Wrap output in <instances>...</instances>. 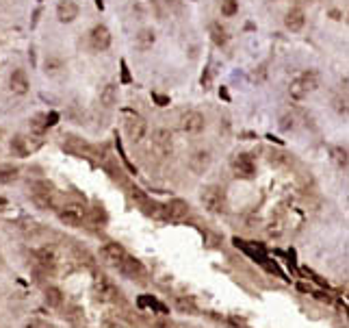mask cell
<instances>
[{
    "mask_svg": "<svg viewBox=\"0 0 349 328\" xmlns=\"http://www.w3.org/2000/svg\"><path fill=\"white\" fill-rule=\"evenodd\" d=\"M152 148L159 157H167L174 150V135L169 128H156L152 135Z\"/></svg>",
    "mask_w": 349,
    "mask_h": 328,
    "instance_id": "9",
    "label": "cell"
},
{
    "mask_svg": "<svg viewBox=\"0 0 349 328\" xmlns=\"http://www.w3.org/2000/svg\"><path fill=\"white\" fill-rule=\"evenodd\" d=\"M239 13V0H221V16L232 18Z\"/></svg>",
    "mask_w": 349,
    "mask_h": 328,
    "instance_id": "27",
    "label": "cell"
},
{
    "mask_svg": "<svg viewBox=\"0 0 349 328\" xmlns=\"http://www.w3.org/2000/svg\"><path fill=\"white\" fill-rule=\"evenodd\" d=\"M48 128H50V124H48V115L46 113H39V115H35V118L31 120V130L33 133L41 135L44 130H48Z\"/></svg>",
    "mask_w": 349,
    "mask_h": 328,
    "instance_id": "25",
    "label": "cell"
},
{
    "mask_svg": "<svg viewBox=\"0 0 349 328\" xmlns=\"http://www.w3.org/2000/svg\"><path fill=\"white\" fill-rule=\"evenodd\" d=\"M35 261H37V265L46 272H52L59 263L57 252H54L52 248H39V250L35 252Z\"/></svg>",
    "mask_w": 349,
    "mask_h": 328,
    "instance_id": "14",
    "label": "cell"
},
{
    "mask_svg": "<svg viewBox=\"0 0 349 328\" xmlns=\"http://www.w3.org/2000/svg\"><path fill=\"white\" fill-rule=\"evenodd\" d=\"M124 133L133 144H141L148 135V122L141 118V115H130V118L124 122Z\"/></svg>",
    "mask_w": 349,
    "mask_h": 328,
    "instance_id": "7",
    "label": "cell"
},
{
    "mask_svg": "<svg viewBox=\"0 0 349 328\" xmlns=\"http://www.w3.org/2000/svg\"><path fill=\"white\" fill-rule=\"evenodd\" d=\"M204 126H206V120L199 111H193V109H187L180 113V128L189 135H195V133H202Z\"/></svg>",
    "mask_w": 349,
    "mask_h": 328,
    "instance_id": "8",
    "label": "cell"
},
{
    "mask_svg": "<svg viewBox=\"0 0 349 328\" xmlns=\"http://www.w3.org/2000/svg\"><path fill=\"white\" fill-rule=\"evenodd\" d=\"M4 268V259H2V255H0V270Z\"/></svg>",
    "mask_w": 349,
    "mask_h": 328,
    "instance_id": "31",
    "label": "cell"
},
{
    "mask_svg": "<svg viewBox=\"0 0 349 328\" xmlns=\"http://www.w3.org/2000/svg\"><path fill=\"white\" fill-rule=\"evenodd\" d=\"M165 213L174 219H180L189 213V204L184 202V200H169V202L165 204Z\"/></svg>",
    "mask_w": 349,
    "mask_h": 328,
    "instance_id": "18",
    "label": "cell"
},
{
    "mask_svg": "<svg viewBox=\"0 0 349 328\" xmlns=\"http://www.w3.org/2000/svg\"><path fill=\"white\" fill-rule=\"evenodd\" d=\"M78 4L74 2V0H61V2L57 4V18L59 22H63V24H69V22H74L78 18Z\"/></svg>",
    "mask_w": 349,
    "mask_h": 328,
    "instance_id": "13",
    "label": "cell"
},
{
    "mask_svg": "<svg viewBox=\"0 0 349 328\" xmlns=\"http://www.w3.org/2000/svg\"><path fill=\"white\" fill-rule=\"evenodd\" d=\"M89 44H91V48H94L96 53L106 50L111 46V31L106 29V26H102V24L94 26L91 33H89Z\"/></svg>",
    "mask_w": 349,
    "mask_h": 328,
    "instance_id": "11",
    "label": "cell"
},
{
    "mask_svg": "<svg viewBox=\"0 0 349 328\" xmlns=\"http://www.w3.org/2000/svg\"><path fill=\"white\" fill-rule=\"evenodd\" d=\"M59 219L65 222L67 226H81L87 219V209L78 202H67L59 209Z\"/></svg>",
    "mask_w": 349,
    "mask_h": 328,
    "instance_id": "6",
    "label": "cell"
},
{
    "mask_svg": "<svg viewBox=\"0 0 349 328\" xmlns=\"http://www.w3.org/2000/svg\"><path fill=\"white\" fill-rule=\"evenodd\" d=\"M20 174L16 165H0V182H13Z\"/></svg>",
    "mask_w": 349,
    "mask_h": 328,
    "instance_id": "26",
    "label": "cell"
},
{
    "mask_svg": "<svg viewBox=\"0 0 349 328\" xmlns=\"http://www.w3.org/2000/svg\"><path fill=\"white\" fill-rule=\"evenodd\" d=\"M35 148L37 146H33L31 139L24 137V135H16V137L11 139V152L17 154V157H29Z\"/></svg>",
    "mask_w": 349,
    "mask_h": 328,
    "instance_id": "16",
    "label": "cell"
},
{
    "mask_svg": "<svg viewBox=\"0 0 349 328\" xmlns=\"http://www.w3.org/2000/svg\"><path fill=\"white\" fill-rule=\"evenodd\" d=\"M126 256H128V252L124 250V246H119V243H115V241H109L100 248V259H102V263L109 265V268L117 270Z\"/></svg>",
    "mask_w": 349,
    "mask_h": 328,
    "instance_id": "5",
    "label": "cell"
},
{
    "mask_svg": "<svg viewBox=\"0 0 349 328\" xmlns=\"http://www.w3.org/2000/svg\"><path fill=\"white\" fill-rule=\"evenodd\" d=\"M63 68H65V63L61 59H57V57H48L46 59V63H44V72L48 74V76H59Z\"/></svg>",
    "mask_w": 349,
    "mask_h": 328,
    "instance_id": "23",
    "label": "cell"
},
{
    "mask_svg": "<svg viewBox=\"0 0 349 328\" xmlns=\"http://www.w3.org/2000/svg\"><path fill=\"white\" fill-rule=\"evenodd\" d=\"M9 90H11L16 96H24L29 91V76H26L24 70H13L11 76H9Z\"/></svg>",
    "mask_w": 349,
    "mask_h": 328,
    "instance_id": "12",
    "label": "cell"
},
{
    "mask_svg": "<svg viewBox=\"0 0 349 328\" xmlns=\"http://www.w3.org/2000/svg\"><path fill=\"white\" fill-rule=\"evenodd\" d=\"M304 24H306V13L301 11V9H297V7L288 9L286 16H284V26L286 29L291 33H299L301 29H304Z\"/></svg>",
    "mask_w": 349,
    "mask_h": 328,
    "instance_id": "15",
    "label": "cell"
},
{
    "mask_svg": "<svg viewBox=\"0 0 349 328\" xmlns=\"http://www.w3.org/2000/svg\"><path fill=\"white\" fill-rule=\"evenodd\" d=\"M94 293L100 302H113L117 298V285L106 274H96L94 278Z\"/></svg>",
    "mask_w": 349,
    "mask_h": 328,
    "instance_id": "4",
    "label": "cell"
},
{
    "mask_svg": "<svg viewBox=\"0 0 349 328\" xmlns=\"http://www.w3.org/2000/svg\"><path fill=\"white\" fill-rule=\"evenodd\" d=\"M211 39H213V44H215L217 48L226 46V44H228V31H226V26H221L219 22H213V24H211Z\"/></svg>",
    "mask_w": 349,
    "mask_h": 328,
    "instance_id": "20",
    "label": "cell"
},
{
    "mask_svg": "<svg viewBox=\"0 0 349 328\" xmlns=\"http://www.w3.org/2000/svg\"><path fill=\"white\" fill-rule=\"evenodd\" d=\"M154 41H156V35L152 29H141L134 35V46H137L139 50H150L152 46H154Z\"/></svg>",
    "mask_w": 349,
    "mask_h": 328,
    "instance_id": "17",
    "label": "cell"
},
{
    "mask_svg": "<svg viewBox=\"0 0 349 328\" xmlns=\"http://www.w3.org/2000/svg\"><path fill=\"white\" fill-rule=\"evenodd\" d=\"M319 87V74L308 70V72H301L295 81L291 83V98L295 100H304L308 93H313Z\"/></svg>",
    "mask_w": 349,
    "mask_h": 328,
    "instance_id": "1",
    "label": "cell"
},
{
    "mask_svg": "<svg viewBox=\"0 0 349 328\" xmlns=\"http://www.w3.org/2000/svg\"><path fill=\"white\" fill-rule=\"evenodd\" d=\"M293 122H295V120H293V115H284V118H282V122H280V128H282V130L293 128V126H295Z\"/></svg>",
    "mask_w": 349,
    "mask_h": 328,
    "instance_id": "30",
    "label": "cell"
},
{
    "mask_svg": "<svg viewBox=\"0 0 349 328\" xmlns=\"http://www.w3.org/2000/svg\"><path fill=\"white\" fill-rule=\"evenodd\" d=\"M100 105L104 107V109H111V107L117 105V85H115V83H109V85L100 91Z\"/></svg>",
    "mask_w": 349,
    "mask_h": 328,
    "instance_id": "19",
    "label": "cell"
},
{
    "mask_svg": "<svg viewBox=\"0 0 349 328\" xmlns=\"http://www.w3.org/2000/svg\"><path fill=\"white\" fill-rule=\"evenodd\" d=\"M230 167H232V172H234L236 179L249 181V179H254V176H256V163H254V159L249 157L248 152L234 154V157H232V161H230Z\"/></svg>",
    "mask_w": 349,
    "mask_h": 328,
    "instance_id": "3",
    "label": "cell"
},
{
    "mask_svg": "<svg viewBox=\"0 0 349 328\" xmlns=\"http://www.w3.org/2000/svg\"><path fill=\"white\" fill-rule=\"evenodd\" d=\"M44 298H46V304L52 309H59L63 304V292L59 287H46Z\"/></svg>",
    "mask_w": 349,
    "mask_h": 328,
    "instance_id": "22",
    "label": "cell"
},
{
    "mask_svg": "<svg viewBox=\"0 0 349 328\" xmlns=\"http://www.w3.org/2000/svg\"><path fill=\"white\" fill-rule=\"evenodd\" d=\"M199 200H202V207L206 209L208 213H213V215L223 213V211H226V194H223V189L219 185L204 187Z\"/></svg>",
    "mask_w": 349,
    "mask_h": 328,
    "instance_id": "2",
    "label": "cell"
},
{
    "mask_svg": "<svg viewBox=\"0 0 349 328\" xmlns=\"http://www.w3.org/2000/svg\"><path fill=\"white\" fill-rule=\"evenodd\" d=\"M334 109H336L341 115H347V98L345 96L336 98V100H334Z\"/></svg>",
    "mask_w": 349,
    "mask_h": 328,
    "instance_id": "29",
    "label": "cell"
},
{
    "mask_svg": "<svg viewBox=\"0 0 349 328\" xmlns=\"http://www.w3.org/2000/svg\"><path fill=\"white\" fill-rule=\"evenodd\" d=\"M152 9L156 11V18H159V20H165V18H167L165 0H152Z\"/></svg>",
    "mask_w": 349,
    "mask_h": 328,
    "instance_id": "28",
    "label": "cell"
},
{
    "mask_svg": "<svg viewBox=\"0 0 349 328\" xmlns=\"http://www.w3.org/2000/svg\"><path fill=\"white\" fill-rule=\"evenodd\" d=\"M211 163H213L211 152L204 148L193 150V152L189 154V170L193 172V174H204V172L211 167Z\"/></svg>",
    "mask_w": 349,
    "mask_h": 328,
    "instance_id": "10",
    "label": "cell"
},
{
    "mask_svg": "<svg viewBox=\"0 0 349 328\" xmlns=\"http://www.w3.org/2000/svg\"><path fill=\"white\" fill-rule=\"evenodd\" d=\"M122 274H126V276H139V274H143V268H141V263L139 261H134L133 256H126V259L122 261V265L117 268Z\"/></svg>",
    "mask_w": 349,
    "mask_h": 328,
    "instance_id": "21",
    "label": "cell"
},
{
    "mask_svg": "<svg viewBox=\"0 0 349 328\" xmlns=\"http://www.w3.org/2000/svg\"><path fill=\"white\" fill-rule=\"evenodd\" d=\"M332 159H334V163H336L341 170H347V165H349V157H347V148H343V146H334L332 148Z\"/></svg>",
    "mask_w": 349,
    "mask_h": 328,
    "instance_id": "24",
    "label": "cell"
}]
</instances>
